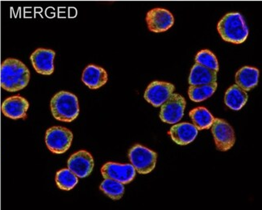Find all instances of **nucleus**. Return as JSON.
<instances>
[{"mask_svg":"<svg viewBox=\"0 0 262 210\" xmlns=\"http://www.w3.org/2000/svg\"><path fill=\"white\" fill-rule=\"evenodd\" d=\"M217 81V72L208 69L207 67L195 63L190 71L188 82L190 85H203Z\"/></svg>","mask_w":262,"mask_h":210,"instance_id":"f3484780","label":"nucleus"},{"mask_svg":"<svg viewBox=\"0 0 262 210\" xmlns=\"http://www.w3.org/2000/svg\"><path fill=\"white\" fill-rule=\"evenodd\" d=\"M107 80L108 75L103 67L91 64L85 67L82 72V82L92 90H96L104 86Z\"/></svg>","mask_w":262,"mask_h":210,"instance_id":"4468645a","label":"nucleus"},{"mask_svg":"<svg viewBox=\"0 0 262 210\" xmlns=\"http://www.w3.org/2000/svg\"><path fill=\"white\" fill-rule=\"evenodd\" d=\"M247 92L237 85H232L227 90L224 96V103L234 111H239L247 103Z\"/></svg>","mask_w":262,"mask_h":210,"instance_id":"a211bd4d","label":"nucleus"},{"mask_svg":"<svg viewBox=\"0 0 262 210\" xmlns=\"http://www.w3.org/2000/svg\"><path fill=\"white\" fill-rule=\"evenodd\" d=\"M148 30L152 33H164L173 27L174 17L169 10L157 8L148 11L145 17Z\"/></svg>","mask_w":262,"mask_h":210,"instance_id":"6e6552de","label":"nucleus"},{"mask_svg":"<svg viewBox=\"0 0 262 210\" xmlns=\"http://www.w3.org/2000/svg\"><path fill=\"white\" fill-rule=\"evenodd\" d=\"M55 181L60 189L69 191L78 184V177L69 168H64L57 172Z\"/></svg>","mask_w":262,"mask_h":210,"instance_id":"412c9836","label":"nucleus"},{"mask_svg":"<svg viewBox=\"0 0 262 210\" xmlns=\"http://www.w3.org/2000/svg\"><path fill=\"white\" fill-rule=\"evenodd\" d=\"M189 115L198 130H209L215 120V117H213L209 110L204 107L192 109Z\"/></svg>","mask_w":262,"mask_h":210,"instance_id":"6ab92c4d","label":"nucleus"},{"mask_svg":"<svg viewBox=\"0 0 262 210\" xmlns=\"http://www.w3.org/2000/svg\"><path fill=\"white\" fill-rule=\"evenodd\" d=\"M217 82H212L209 84H203V85H190L188 89V95L192 101L200 103L204 101L206 99L213 96L217 89Z\"/></svg>","mask_w":262,"mask_h":210,"instance_id":"aec40b11","label":"nucleus"},{"mask_svg":"<svg viewBox=\"0 0 262 210\" xmlns=\"http://www.w3.org/2000/svg\"><path fill=\"white\" fill-rule=\"evenodd\" d=\"M258 69L255 67H244L236 74V85L242 88L245 92H249L258 84L259 81Z\"/></svg>","mask_w":262,"mask_h":210,"instance_id":"dca6fc26","label":"nucleus"},{"mask_svg":"<svg viewBox=\"0 0 262 210\" xmlns=\"http://www.w3.org/2000/svg\"><path fill=\"white\" fill-rule=\"evenodd\" d=\"M101 173L104 179H111L127 184L134 180L136 170L132 164H120L116 162H108L101 168Z\"/></svg>","mask_w":262,"mask_h":210,"instance_id":"9d476101","label":"nucleus"},{"mask_svg":"<svg viewBox=\"0 0 262 210\" xmlns=\"http://www.w3.org/2000/svg\"><path fill=\"white\" fill-rule=\"evenodd\" d=\"M67 165L69 169L78 178H85L92 173L95 162L92 154L82 150L70 157Z\"/></svg>","mask_w":262,"mask_h":210,"instance_id":"9b49d317","label":"nucleus"},{"mask_svg":"<svg viewBox=\"0 0 262 210\" xmlns=\"http://www.w3.org/2000/svg\"><path fill=\"white\" fill-rule=\"evenodd\" d=\"M174 90V85L170 82L154 81L146 88L144 97L147 102L158 108L170 97Z\"/></svg>","mask_w":262,"mask_h":210,"instance_id":"1a4fd4ad","label":"nucleus"},{"mask_svg":"<svg viewBox=\"0 0 262 210\" xmlns=\"http://www.w3.org/2000/svg\"><path fill=\"white\" fill-rule=\"evenodd\" d=\"M128 158L136 172L139 174L146 175L156 166L158 155L147 147L137 144L130 149Z\"/></svg>","mask_w":262,"mask_h":210,"instance_id":"20e7f679","label":"nucleus"},{"mask_svg":"<svg viewBox=\"0 0 262 210\" xmlns=\"http://www.w3.org/2000/svg\"><path fill=\"white\" fill-rule=\"evenodd\" d=\"M55 52L50 49H36L31 54L30 60L33 68L40 75H50L54 71Z\"/></svg>","mask_w":262,"mask_h":210,"instance_id":"f8f14e48","label":"nucleus"},{"mask_svg":"<svg viewBox=\"0 0 262 210\" xmlns=\"http://www.w3.org/2000/svg\"><path fill=\"white\" fill-rule=\"evenodd\" d=\"M52 114L56 120L71 122L79 114L78 99L71 92L61 91L52 98L50 102Z\"/></svg>","mask_w":262,"mask_h":210,"instance_id":"7ed1b4c3","label":"nucleus"},{"mask_svg":"<svg viewBox=\"0 0 262 210\" xmlns=\"http://www.w3.org/2000/svg\"><path fill=\"white\" fill-rule=\"evenodd\" d=\"M101 191L105 195L112 198L114 201L120 200L124 194V186L123 183L111 179H105L99 187Z\"/></svg>","mask_w":262,"mask_h":210,"instance_id":"4be33fe9","label":"nucleus"},{"mask_svg":"<svg viewBox=\"0 0 262 210\" xmlns=\"http://www.w3.org/2000/svg\"><path fill=\"white\" fill-rule=\"evenodd\" d=\"M217 30L223 40L232 44H242L249 36V28L239 12H229L219 21Z\"/></svg>","mask_w":262,"mask_h":210,"instance_id":"f03ea898","label":"nucleus"},{"mask_svg":"<svg viewBox=\"0 0 262 210\" xmlns=\"http://www.w3.org/2000/svg\"><path fill=\"white\" fill-rule=\"evenodd\" d=\"M210 129L214 137L217 150L227 151L232 149L236 142V137L233 129L226 120L215 118Z\"/></svg>","mask_w":262,"mask_h":210,"instance_id":"0eeeda50","label":"nucleus"},{"mask_svg":"<svg viewBox=\"0 0 262 210\" xmlns=\"http://www.w3.org/2000/svg\"><path fill=\"white\" fill-rule=\"evenodd\" d=\"M186 99L179 94L173 93L162 105L160 118L164 123L175 124L182 120L186 109Z\"/></svg>","mask_w":262,"mask_h":210,"instance_id":"423d86ee","label":"nucleus"},{"mask_svg":"<svg viewBox=\"0 0 262 210\" xmlns=\"http://www.w3.org/2000/svg\"><path fill=\"white\" fill-rule=\"evenodd\" d=\"M29 109V103L25 97L14 96L7 98L3 102L1 109L5 117L17 120L26 117L27 112Z\"/></svg>","mask_w":262,"mask_h":210,"instance_id":"ddd939ff","label":"nucleus"},{"mask_svg":"<svg viewBox=\"0 0 262 210\" xmlns=\"http://www.w3.org/2000/svg\"><path fill=\"white\" fill-rule=\"evenodd\" d=\"M195 62L215 72H218L220 70L217 57L212 52L208 50H203L199 52L195 56Z\"/></svg>","mask_w":262,"mask_h":210,"instance_id":"5701e85b","label":"nucleus"},{"mask_svg":"<svg viewBox=\"0 0 262 210\" xmlns=\"http://www.w3.org/2000/svg\"><path fill=\"white\" fill-rule=\"evenodd\" d=\"M168 134L178 145H186L191 143L198 135L195 126L190 123L183 122L174 124Z\"/></svg>","mask_w":262,"mask_h":210,"instance_id":"2eb2a0df","label":"nucleus"},{"mask_svg":"<svg viewBox=\"0 0 262 210\" xmlns=\"http://www.w3.org/2000/svg\"><path fill=\"white\" fill-rule=\"evenodd\" d=\"M30 77L29 68L16 58H7L0 66V85L8 92H18L26 88Z\"/></svg>","mask_w":262,"mask_h":210,"instance_id":"f257e3e1","label":"nucleus"},{"mask_svg":"<svg viewBox=\"0 0 262 210\" xmlns=\"http://www.w3.org/2000/svg\"><path fill=\"white\" fill-rule=\"evenodd\" d=\"M72 132L62 126H53L46 131V143L52 153L61 155L67 152L72 144Z\"/></svg>","mask_w":262,"mask_h":210,"instance_id":"39448f33","label":"nucleus"}]
</instances>
